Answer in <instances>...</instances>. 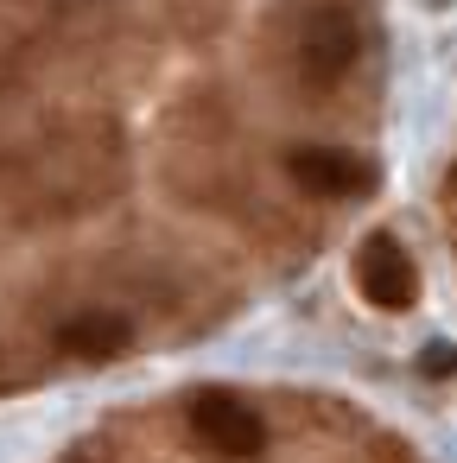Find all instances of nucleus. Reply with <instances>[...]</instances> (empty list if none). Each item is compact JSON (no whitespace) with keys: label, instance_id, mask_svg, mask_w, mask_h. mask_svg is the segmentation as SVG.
Returning <instances> with one entry per match:
<instances>
[{"label":"nucleus","instance_id":"1","mask_svg":"<svg viewBox=\"0 0 457 463\" xmlns=\"http://www.w3.org/2000/svg\"><path fill=\"white\" fill-rule=\"evenodd\" d=\"M191 431H197V444H204L210 457H229V463L261 457V444H267L261 412H254V406H242L235 393H216V387L191 400Z\"/></svg>","mask_w":457,"mask_h":463},{"label":"nucleus","instance_id":"2","mask_svg":"<svg viewBox=\"0 0 457 463\" xmlns=\"http://www.w3.org/2000/svg\"><path fill=\"white\" fill-rule=\"evenodd\" d=\"M356 52H362L356 20H349V14H337V7L311 14V20H305V33H299V71H305V83H311V90L343 83V77H349V64H356Z\"/></svg>","mask_w":457,"mask_h":463},{"label":"nucleus","instance_id":"3","mask_svg":"<svg viewBox=\"0 0 457 463\" xmlns=\"http://www.w3.org/2000/svg\"><path fill=\"white\" fill-rule=\"evenodd\" d=\"M356 286L375 311H406L419 298V267L394 235H368L362 254H356Z\"/></svg>","mask_w":457,"mask_h":463},{"label":"nucleus","instance_id":"4","mask_svg":"<svg viewBox=\"0 0 457 463\" xmlns=\"http://www.w3.org/2000/svg\"><path fill=\"white\" fill-rule=\"evenodd\" d=\"M286 172L299 191H318V197H356L375 184V165L343 146H299V153H286Z\"/></svg>","mask_w":457,"mask_h":463},{"label":"nucleus","instance_id":"5","mask_svg":"<svg viewBox=\"0 0 457 463\" xmlns=\"http://www.w3.org/2000/svg\"><path fill=\"white\" fill-rule=\"evenodd\" d=\"M128 343H134V324L121 311H83L58 330V349L77 362H115V355H128Z\"/></svg>","mask_w":457,"mask_h":463},{"label":"nucleus","instance_id":"6","mask_svg":"<svg viewBox=\"0 0 457 463\" xmlns=\"http://www.w3.org/2000/svg\"><path fill=\"white\" fill-rule=\"evenodd\" d=\"M419 368H425V374H451V368H457V349H425Z\"/></svg>","mask_w":457,"mask_h":463}]
</instances>
